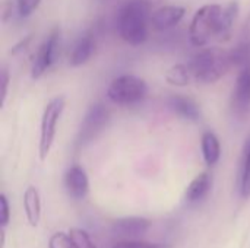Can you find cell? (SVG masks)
Segmentation results:
<instances>
[{
    "instance_id": "5bb4252c",
    "label": "cell",
    "mask_w": 250,
    "mask_h": 248,
    "mask_svg": "<svg viewBox=\"0 0 250 248\" xmlns=\"http://www.w3.org/2000/svg\"><path fill=\"white\" fill-rule=\"evenodd\" d=\"M233 66L242 67L243 64L250 61V12L248 15V19L243 25L242 34H240V41L239 44L230 51Z\"/></svg>"
},
{
    "instance_id": "9c48e42d",
    "label": "cell",
    "mask_w": 250,
    "mask_h": 248,
    "mask_svg": "<svg viewBox=\"0 0 250 248\" xmlns=\"http://www.w3.org/2000/svg\"><path fill=\"white\" fill-rule=\"evenodd\" d=\"M186 15V9L176 4H167L158 7L151 15V25L157 31H167L176 26Z\"/></svg>"
},
{
    "instance_id": "ac0fdd59",
    "label": "cell",
    "mask_w": 250,
    "mask_h": 248,
    "mask_svg": "<svg viewBox=\"0 0 250 248\" xmlns=\"http://www.w3.org/2000/svg\"><path fill=\"white\" fill-rule=\"evenodd\" d=\"M166 80H167V83H170L173 86L183 88V86L190 85V82L193 80V75H192V70H190L189 64L177 63V64L171 66L167 70Z\"/></svg>"
},
{
    "instance_id": "9a60e30c",
    "label": "cell",
    "mask_w": 250,
    "mask_h": 248,
    "mask_svg": "<svg viewBox=\"0 0 250 248\" xmlns=\"http://www.w3.org/2000/svg\"><path fill=\"white\" fill-rule=\"evenodd\" d=\"M212 186V177L209 172H201L196 175L186 190V200L189 203H198L207 197Z\"/></svg>"
},
{
    "instance_id": "603a6c76",
    "label": "cell",
    "mask_w": 250,
    "mask_h": 248,
    "mask_svg": "<svg viewBox=\"0 0 250 248\" xmlns=\"http://www.w3.org/2000/svg\"><path fill=\"white\" fill-rule=\"evenodd\" d=\"M40 3H41V0H16L18 15L21 18H28L29 15H32L37 10Z\"/></svg>"
},
{
    "instance_id": "ba28073f",
    "label": "cell",
    "mask_w": 250,
    "mask_h": 248,
    "mask_svg": "<svg viewBox=\"0 0 250 248\" xmlns=\"http://www.w3.org/2000/svg\"><path fill=\"white\" fill-rule=\"evenodd\" d=\"M231 107L237 117L243 118L250 108V61L240 67L233 89Z\"/></svg>"
},
{
    "instance_id": "7402d4cb",
    "label": "cell",
    "mask_w": 250,
    "mask_h": 248,
    "mask_svg": "<svg viewBox=\"0 0 250 248\" xmlns=\"http://www.w3.org/2000/svg\"><path fill=\"white\" fill-rule=\"evenodd\" d=\"M48 248H75L72 238L69 234L64 232H56L50 237Z\"/></svg>"
},
{
    "instance_id": "30bf717a",
    "label": "cell",
    "mask_w": 250,
    "mask_h": 248,
    "mask_svg": "<svg viewBox=\"0 0 250 248\" xmlns=\"http://www.w3.org/2000/svg\"><path fill=\"white\" fill-rule=\"evenodd\" d=\"M64 187L69 196L76 200L86 197L89 191V180H88L86 171L81 165L70 167L64 175Z\"/></svg>"
},
{
    "instance_id": "8992f818",
    "label": "cell",
    "mask_w": 250,
    "mask_h": 248,
    "mask_svg": "<svg viewBox=\"0 0 250 248\" xmlns=\"http://www.w3.org/2000/svg\"><path fill=\"white\" fill-rule=\"evenodd\" d=\"M59 45H60V29L54 28L48 37L42 41L38 47L37 53L34 54L32 66H31V77L34 80L44 76L56 63L59 56Z\"/></svg>"
},
{
    "instance_id": "cb8c5ba5",
    "label": "cell",
    "mask_w": 250,
    "mask_h": 248,
    "mask_svg": "<svg viewBox=\"0 0 250 248\" xmlns=\"http://www.w3.org/2000/svg\"><path fill=\"white\" fill-rule=\"evenodd\" d=\"M111 248H168L164 244H155V243H145V241H133V240H123L116 243Z\"/></svg>"
},
{
    "instance_id": "ffe728a7",
    "label": "cell",
    "mask_w": 250,
    "mask_h": 248,
    "mask_svg": "<svg viewBox=\"0 0 250 248\" xmlns=\"http://www.w3.org/2000/svg\"><path fill=\"white\" fill-rule=\"evenodd\" d=\"M69 235L72 238V243H73L75 248H97L94 241L91 240L89 234L86 231H83V229L72 228L69 231Z\"/></svg>"
},
{
    "instance_id": "7c38bea8",
    "label": "cell",
    "mask_w": 250,
    "mask_h": 248,
    "mask_svg": "<svg viewBox=\"0 0 250 248\" xmlns=\"http://www.w3.org/2000/svg\"><path fill=\"white\" fill-rule=\"evenodd\" d=\"M94 53H95V37L92 32L88 31L83 35H81V38L73 45V50L69 57V63L73 67L82 66L92 57Z\"/></svg>"
},
{
    "instance_id": "277c9868",
    "label": "cell",
    "mask_w": 250,
    "mask_h": 248,
    "mask_svg": "<svg viewBox=\"0 0 250 248\" xmlns=\"http://www.w3.org/2000/svg\"><path fill=\"white\" fill-rule=\"evenodd\" d=\"M148 95V85L135 75H122L110 83L107 96L117 105H135L142 102Z\"/></svg>"
},
{
    "instance_id": "7a4b0ae2",
    "label": "cell",
    "mask_w": 250,
    "mask_h": 248,
    "mask_svg": "<svg viewBox=\"0 0 250 248\" xmlns=\"http://www.w3.org/2000/svg\"><path fill=\"white\" fill-rule=\"evenodd\" d=\"M233 66L230 51L218 47L204 48L193 56L189 67L193 75V80L199 83H215L218 82Z\"/></svg>"
},
{
    "instance_id": "5b68a950",
    "label": "cell",
    "mask_w": 250,
    "mask_h": 248,
    "mask_svg": "<svg viewBox=\"0 0 250 248\" xmlns=\"http://www.w3.org/2000/svg\"><path fill=\"white\" fill-rule=\"evenodd\" d=\"M64 105H66L64 96L59 95L50 99L42 111L41 124H40V142H38L40 161H45L47 156L50 155V151L53 148L56 133H57V124L63 114Z\"/></svg>"
},
{
    "instance_id": "d4e9b609",
    "label": "cell",
    "mask_w": 250,
    "mask_h": 248,
    "mask_svg": "<svg viewBox=\"0 0 250 248\" xmlns=\"http://www.w3.org/2000/svg\"><path fill=\"white\" fill-rule=\"evenodd\" d=\"M9 82H10V75L6 66L1 67L0 70V105L3 107L6 102V96H7V88H9Z\"/></svg>"
},
{
    "instance_id": "d6986e66",
    "label": "cell",
    "mask_w": 250,
    "mask_h": 248,
    "mask_svg": "<svg viewBox=\"0 0 250 248\" xmlns=\"http://www.w3.org/2000/svg\"><path fill=\"white\" fill-rule=\"evenodd\" d=\"M239 15V3L236 0L230 1L229 4L224 6V12H223V28H221V38H229V35L231 34L233 25L237 19Z\"/></svg>"
},
{
    "instance_id": "8fae6325",
    "label": "cell",
    "mask_w": 250,
    "mask_h": 248,
    "mask_svg": "<svg viewBox=\"0 0 250 248\" xmlns=\"http://www.w3.org/2000/svg\"><path fill=\"white\" fill-rule=\"evenodd\" d=\"M167 104L183 120H188V121H199L201 120V108L189 96H185L182 94L171 95L167 99Z\"/></svg>"
},
{
    "instance_id": "3957f363",
    "label": "cell",
    "mask_w": 250,
    "mask_h": 248,
    "mask_svg": "<svg viewBox=\"0 0 250 248\" xmlns=\"http://www.w3.org/2000/svg\"><path fill=\"white\" fill-rule=\"evenodd\" d=\"M224 6L209 3L196 10L189 28V38L195 47L207 45L212 38H221Z\"/></svg>"
},
{
    "instance_id": "2e32d148",
    "label": "cell",
    "mask_w": 250,
    "mask_h": 248,
    "mask_svg": "<svg viewBox=\"0 0 250 248\" xmlns=\"http://www.w3.org/2000/svg\"><path fill=\"white\" fill-rule=\"evenodd\" d=\"M151 222L145 218H123L116 221L114 231L123 237H138L148 231Z\"/></svg>"
},
{
    "instance_id": "4fadbf2b",
    "label": "cell",
    "mask_w": 250,
    "mask_h": 248,
    "mask_svg": "<svg viewBox=\"0 0 250 248\" xmlns=\"http://www.w3.org/2000/svg\"><path fill=\"white\" fill-rule=\"evenodd\" d=\"M23 210L28 224L32 228H37L41 218V197L38 189L34 186H29L23 193Z\"/></svg>"
},
{
    "instance_id": "44dd1931",
    "label": "cell",
    "mask_w": 250,
    "mask_h": 248,
    "mask_svg": "<svg viewBox=\"0 0 250 248\" xmlns=\"http://www.w3.org/2000/svg\"><path fill=\"white\" fill-rule=\"evenodd\" d=\"M240 193L243 197L250 196V143L246 149L245 162L242 168V178H240Z\"/></svg>"
},
{
    "instance_id": "6da1fadb",
    "label": "cell",
    "mask_w": 250,
    "mask_h": 248,
    "mask_svg": "<svg viewBox=\"0 0 250 248\" xmlns=\"http://www.w3.org/2000/svg\"><path fill=\"white\" fill-rule=\"evenodd\" d=\"M151 15V3L148 0L126 1L116 16V25L122 39L135 47L144 44L148 39Z\"/></svg>"
},
{
    "instance_id": "52a82bcc",
    "label": "cell",
    "mask_w": 250,
    "mask_h": 248,
    "mask_svg": "<svg viewBox=\"0 0 250 248\" xmlns=\"http://www.w3.org/2000/svg\"><path fill=\"white\" fill-rule=\"evenodd\" d=\"M110 120V111L103 104H94L88 108L79 132H78V143L79 145H88L92 140H95L103 130L107 127Z\"/></svg>"
},
{
    "instance_id": "484cf974",
    "label": "cell",
    "mask_w": 250,
    "mask_h": 248,
    "mask_svg": "<svg viewBox=\"0 0 250 248\" xmlns=\"http://www.w3.org/2000/svg\"><path fill=\"white\" fill-rule=\"evenodd\" d=\"M0 227L1 228H6L9 221H10V208H9V202H7V197L6 194H1L0 196Z\"/></svg>"
},
{
    "instance_id": "e0dca14e",
    "label": "cell",
    "mask_w": 250,
    "mask_h": 248,
    "mask_svg": "<svg viewBox=\"0 0 250 248\" xmlns=\"http://www.w3.org/2000/svg\"><path fill=\"white\" fill-rule=\"evenodd\" d=\"M201 148H202V155L205 159V164L208 167H214L221 156V145L214 132H205L202 134L201 140Z\"/></svg>"
}]
</instances>
